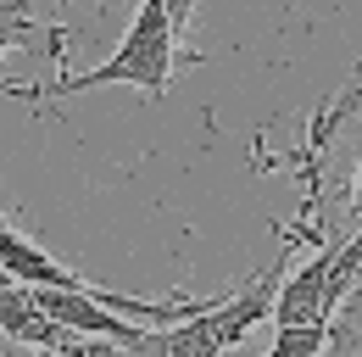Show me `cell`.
Masks as SVG:
<instances>
[{
	"label": "cell",
	"mask_w": 362,
	"mask_h": 357,
	"mask_svg": "<svg viewBox=\"0 0 362 357\" xmlns=\"http://www.w3.org/2000/svg\"><path fill=\"white\" fill-rule=\"evenodd\" d=\"M179 23L168 11V0H139L129 34L112 45L106 62H95L84 73H62L56 84L34 89V84H0L11 95H45V101H67V95H90V89H106V84H129V89H145V95H168L173 73H179Z\"/></svg>",
	"instance_id": "obj_1"
},
{
	"label": "cell",
	"mask_w": 362,
	"mask_h": 357,
	"mask_svg": "<svg viewBox=\"0 0 362 357\" xmlns=\"http://www.w3.org/2000/svg\"><path fill=\"white\" fill-rule=\"evenodd\" d=\"M45 40V28L23 11V0H0V56L6 50H34Z\"/></svg>",
	"instance_id": "obj_7"
},
{
	"label": "cell",
	"mask_w": 362,
	"mask_h": 357,
	"mask_svg": "<svg viewBox=\"0 0 362 357\" xmlns=\"http://www.w3.org/2000/svg\"><path fill=\"white\" fill-rule=\"evenodd\" d=\"M290 273V251H279V263L262 268L245 290L234 296H212L201 312H189L179 324H156L145 329L123 357H228L262 318H273V296Z\"/></svg>",
	"instance_id": "obj_2"
},
{
	"label": "cell",
	"mask_w": 362,
	"mask_h": 357,
	"mask_svg": "<svg viewBox=\"0 0 362 357\" xmlns=\"http://www.w3.org/2000/svg\"><path fill=\"white\" fill-rule=\"evenodd\" d=\"M346 229H362V162H357V184H351V207H346Z\"/></svg>",
	"instance_id": "obj_9"
},
{
	"label": "cell",
	"mask_w": 362,
	"mask_h": 357,
	"mask_svg": "<svg viewBox=\"0 0 362 357\" xmlns=\"http://www.w3.org/2000/svg\"><path fill=\"white\" fill-rule=\"evenodd\" d=\"M357 106H362V62L351 67V79L340 84V95H334V101L323 106V118H313V151H323V145L334 140V129H340V123H346V118H351Z\"/></svg>",
	"instance_id": "obj_6"
},
{
	"label": "cell",
	"mask_w": 362,
	"mask_h": 357,
	"mask_svg": "<svg viewBox=\"0 0 362 357\" xmlns=\"http://www.w3.org/2000/svg\"><path fill=\"white\" fill-rule=\"evenodd\" d=\"M0 335H6V341H17V346H34V352L117 357V346H106V341H95V335H78V329L56 324V318L40 307L34 285H23V279H11V273H0Z\"/></svg>",
	"instance_id": "obj_3"
},
{
	"label": "cell",
	"mask_w": 362,
	"mask_h": 357,
	"mask_svg": "<svg viewBox=\"0 0 362 357\" xmlns=\"http://www.w3.org/2000/svg\"><path fill=\"white\" fill-rule=\"evenodd\" d=\"M329 352V324H279L262 357H323Z\"/></svg>",
	"instance_id": "obj_5"
},
{
	"label": "cell",
	"mask_w": 362,
	"mask_h": 357,
	"mask_svg": "<svg viewBox=\"0 0 362 357\" xmlns=\"http://www.w3.org/2000/svg\"><path fill=\"white\" fill-rule=\"evenodd\" d=\"M340 240L346 234H323L307 263H290L279 296H273V329L279 324H329L340 302H334V257H340Z\"/></svg>",
	"instance_id": "obj_4"
},
{
	"label": "cell",
	"mask_w": 362,
	"mask_h": 357,
	"mask_svg": "<svg viewBox=\"0 0 362 357\" xmlns=\"http://www.w3.org/2000/svg\"><path fill=\"white\" fill-rule=\"evenodd\" d=\"M362 285V229H346L340 257H334V302L346 307V296Z\"/></svg>",
	"instance_id": "obj_8"
}]
</instances>
